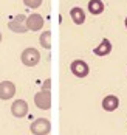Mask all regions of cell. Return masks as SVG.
<instances>
[{"label":"cell","mask_w":127,"mask_h":135,"mask_svg":"<svg viewBox=\"0 0 127 135\" xmlns=\"http://www.w3.org/2000/svg\"><path fill=\"white\" fill-rule=\"evenodd\" d=\"M20 59H22L23 65H27V67H34V65L39 64L40 54H39V51H37L36 48H25V50L22 51V54H20Z\"/></svg>","instance_id":"cell-1"},{"label":"cell","mask_w":127,"mask_h":135,"mask_svg":"<svg viewBox=\"0 0 127 135\" xmlns=\"http://www.w3.org/2000/svg\"><path fill=\"white\" fill-rule=\"evenodd\" d=\"M29 129L34 135H48V132L51 131V123L47 118H37L31 123Z\"/></svg>","instance_id":"cell-2"},{"label":"cell","mask_w":127,"mask_h":135,"mask_svg":"<svg viewBox=\"0 0 127 135\" xmlns=\"http://www.w3.org/2000/svg\"><path fill=\"white\" fill-rule=\"evenodd\" d=\"M34 104L42 110H48L51 107V92L50 90H42L34 95Z\"/></svg>","instance_id":"cell-3"},{"label":"cell","mask_w":127,"mask_h":135,"mask_svg":"<svg viewBox=\"0 0 127 135\" xmlns=\"http://www.w3.org/2000/svg\"><path fill=\"white\" fill-rule=\"evenodd\" d=\"M71 73L74 75V76H78V78H85L87 75H88V71H90V67L85 64L82 59H76V61H73L71 62Z\"/></svg>","instance_id":"cell-4"},{"label":"cell","mask_w":127,"mask_h":135,"mask_svg":"<svg viewBox=\"0 0 127 135\" xmlns=\"http://www.w3.org/2000/svg\"><path fill=\"white\" fill-rule=\"evenodd\" d=\"M16 93V85L11 81H2L0 82V99L6 101L11 99Z\"/></svg>","instance_id":"cell-5"},{"label":"cell","mask_w":127,"mask_h":135,"mask_svg":"<svg viewBox=\"0 0 127 135\" xmlns=\"http://www.w3.org/2000/svg\"><path fill=\"white\" fill-rule=\"evenodd\" d=\"M25 25H27V30H29V31H39L43 27V17L36 13L31 14V16H28Z\"/></svg>","instance_id":"cell-6"},{"label":"cell","mask_w":127,"mask_h":135,"mask_svg":"<svg viewBox=\"0 0 127 135\" xmlns=\"http://www.w3.org/2000/svg\"><path fill=\"white\" fill-rule=\"evenodd\" d=\"M25 22H27V17H25L23 14H19L17 17H14V20H11V22L8 23V27H9L11 31H14V33H25V31H27Z\"/></svg>","instance_id":"cell-7"},{"label":"cell","mask_w":127,"mask_h":135,"mask_svg":"<svg viewBox=\"0 0 127 135\" xmlns=\"http://www.w3.org/2000/svg\"><path fill=\"white\" fill-rule=\"evenodd\" d=\"M11 112L17 118L25 117L28 113V103L23 101V99H16L14 103H13V106H11Z\"/></svg>","instance_id":"cell-8"},{"label":"cell","mask_w":127,"mask_h":135,"mask_svg":"<svg viewBox=\"0 0 127 135\" xmlns=\"http://www.w3.org/2000/svg\"><path fill=\"white\" fill-rule=\"evenodd\" d=\"M118 106H119V99H118V96H115V95H109V96H105V98L102 99V109L107 110V112L116 110Z\"/></svg>","instance_id":"cell-9"},{"label":"cell","mask_w":127,"mask_h":135,"mask_svg":"<svg viewBox=\"0 0 127 135\" xmlns=\"http://www.w3.org/2000/svg\"><path fill=\"white\" fill-rule=\"evenodd\" d=\"M110 51H112V44H110L109 39H102L101 44L93 50V53L96 54V56H107Z\"/></svg>","instance_id":"cell-10"},{"label":"cell","mask_w":127,"mask_h":135,"mask_svg":"<svg viewBox=\"0 0 127 135\" xmlns=\"http://www.w3.org/2000/svg\"><path fill=\"white\" fill-rule=\"evenodd\" d=\"M70 17L76 25H82V23L85 22V13H84V9L79 8V6H78V8H71Z\"/></svg>","instance_id":"cell-11"},{"label":"cell","mask_w":127,"mask_h":135,"mask_svg":"<svg viewBox=\"0 0 127 135\" xmlns=\"http://www.w3.org/2000/svg\"><path fill=\"white\" fill-rule=\"evenodd\" d=\"M104 11V3L101 0H90L88 2V13L93 16H98Z\"/></svg>","instance_id":"cell-12"},{"label":"cell","mask_w":127,"mask_h":135,"mask_svg":"<svg viewBox=\"0 0 127 135\" xmlns=\"http://www.w3.org/2000/svg\"><path fill=\"white\" fill-rule=\"evenodd\" d=\"M51 39H53V36H51V31H43L42 34H40V39H39V42H40V45H42L45 50H50L51 48Z\"/></svg>","instance_id":"cell-13"},{"label":"cell","mask_w":127,"mask_h":135,"mask_svg":"<svg viewBox=\"0 0 127 135\" xmlns=\"http://www.w3.org/2000/svg\"><path fill=\"white\" fill-rule=\"evenodd\" d=\"M23 3L29 8H39L42 5V0H23Z\"/></svg>","instance_id":"cell-14"},{"label":"cell","mask_w":127,"mask_h":135,"mask_svg":"<svg viewBox=\"0 0 127 135\" xmlns=\"http://www.w3.org/2000/svg\"><path fill=\"white\" fill-rule=\"evenodd\" d=\"M50 87H51V79H47L42 85V90H50Z\"/></svg>","instance_id":"cell-15"},{"label":"cell","mask_w":127,"mask_h":135,"mask_svg":"<svg viewBox=\"0 0 127 135\" xmlns=\"http://www.w3.org/2000/svg\"><path fill=\"white\" fill-rule=\"evenodd\" d=\"M0 42H2V33H0Z\"/></svg>","instance_id":"cell-16"},{"label":"cell","mask_w":127,"mask_h":135,"mask_svg":"<svg viewBox=\"0 0 127 135\" xmlns=\"http://www.w3.org/2000/svg\"><path fill=\"white\" fill-rule=\"evenodd\" d=\"M126 27H127V17H126Z\"/></svg>","instance_id":"cell-17"}]
</instances>
